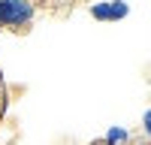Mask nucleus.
I'll return each mask as SVG.
<instances>
[{"label":"nucleus","mask_w":151,"mask_h":145,"mask_svg":"<svg viewBox=\"0 0 151 145\" xmlns=\"http://www.w3.org/2000/svg\"><path fill=\"white\" fill-rule=\"evenodd\" d=\"M124 139H127V130H109V136H106V142H112V145L124 142Z\"/></svg>","instance_id":"3"},{"label":"nucleus","mask_w":151,"mask_h":145,"mask_svg":"<svg viewBox=\"0 0 151 145\" xmlns=\"http://www.w3.org/2000/svg\"><path fill=\"white\" fill-rule=\"evenodd\" d=\"M91 12H94V18H121V15H127V6H118V3H94L91 6Z\"/></svg>","instance_id":"2"},{"label":"nucleus","mask_w":151,"mask_h":145,"mask_svg":"<svg viewBox=\"0 0 151 145\" xmlns=\"http://www.w3.org/2000/svg\"><path fill=\"white\" fill-rule=\"evenodd\" d=\"M36 18L33 0H0V27L21 30Z\"/></svg>","instance_id":"1"}]
</instances>
